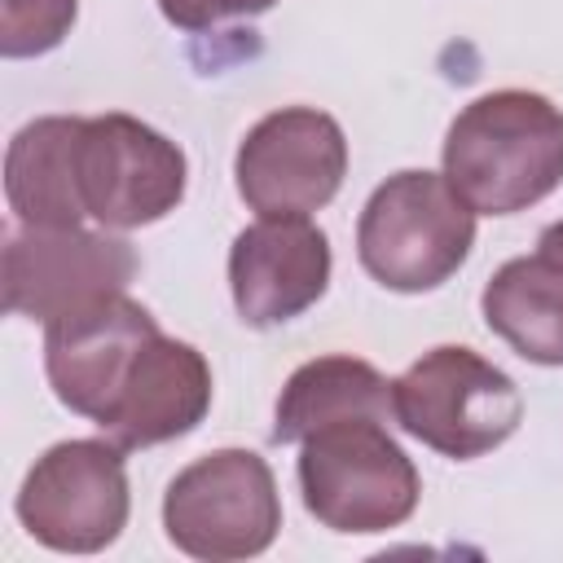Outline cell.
I'll list each match as a JSON object with an SVG mask.
<instances>
[{
    "label": "cell",
    "instance_id": "cell-14",
    "mask_svg": "<svg viewBox=\"0 0 563 563\" xmlns=\"http://www.w3.org/2000/svg\"><path fill=\"white\" fill-rule=\"evenodd\" d=\"M488 330L532 365H563V260L537 251L506 260L479 295Z\"/></svg>",
    "mask_w": 563,
    "mask_h": 563
},
{
    "label": "cell",
    "instance_id": "cell-10",
    "mask_svg": "<svg viewBox=\"0 0 563 563\" xmlns=\"http://www.w3.org/2000/svg\"><path fill=\"white\" fill-rule=\"evenodd\" d=\"M154 334V317L136 299H128V290L88 299L44 321V374L53 383V396L70 413L101 422Z\"/></svg>",
    "mask_w": 563,
    "mask_h": 563
},
{
    "label": "cell",
    "instance_id": "cell-3",
    "mask_svg": "<svg viewBox=\"0 0 563 563\" xmlns=\"http://www.w3.org/2000/svg\"><path fill=\"white\" fill-rule=\"evenodd\" d=\"M299 493L330 532H387L418 510L422 479L383 418H343L299 440Z\"/></svg>",
    "mask_w": 563,
    "mask_h": 563
},
{
    "label": "cell",
    "instance_id": "cell-5",
    "mask_svg": "<svg viewBox=\"0 0 563 563\" xmlns=\"http://www.w3.org/2000/svg\"><path fill=\"white\" fill-rule=\"evenodd\" d=\"M167 541L189 559H255L282 528V497L268 462L251 449H216L189 462L163 497Z\"/></svg>",
    "mask_w": 563,
    "mask_h": 563
},
{
    "label": "cell",
    "instance_id": "cell-2",
    "mask_svg": "<svg viewBox=\"0 0 563 563\" xmlns=\"http://www.w3.org/2000/svg\"><path fill=\"white\" fill-rule=\"evenodd\" d=\"M475 246V211L435 172H396L387 176L361 220H356V255L361 268L400 295L435 290L449 282Z\"/></svg>",
    "mask_w": 563,
    "mask_h": 563
},
{
    "label": "cell",
    "instance_id": "cell-18",
    "mask_svg": "<svg viewBox=\"0 0 563 563\" xmlns=\"http://www.w3.org/2000/svg\"><path fill=\"white\" fill-rule=\"evenodd\" d=\"M537 251H545V255H554V260H563V220H554L545 233H541V242H537Z\"/></svg>",
    "mask_w": 563,
    "mask_h": 563
},
{
    "label": "cell",
    "instance_id": "cell-8",
    "mask_svg": "<svg viewBox=\"0 0 563 563\" xmlns=\"http://www.w3.org/2000/svg\"><path fill=\"white\" fill-rule=\"evenodd\" d=\"M238 194L260 216H312L347 176L343 128L312 106L264 114L238 145Z\"/></svg>",
    "mask_w": 563,
    "mask_h": 563
},
{
    "label": "cell",
    "instance_id": "cell-9",
    "mask_svg": "<svg viewBox=\"0 0 563 563\" xmlns=\"http://www.w3.org/2000/svg\"><path fill=\"white\" fill-rule=\"evenodd\" d=\"M136 251L110 229L26 224L4 246V308L13 317L53 321L88 299L128 290Z\"/></svg>",
    "mask_w": 563,
    "mask_h": 563
},
{
    "label": "cell",
    "instance_id": "cell-15",
    "mask_svg": "<svg viewBox=\"0 0 563 563\" xmlns=\"http://www.w3.org/2000/svg\"><path fill=\"white\" fill-rule=\"evenodd\" d=\"M343 418H396L391 409V383L361 356H317L303 361L282 396H277V444H299L321 427H334Z\"/></svg>",
    "mask_w": 563,
    "mask_h": 563
},
{
    "label": "cell",
    "instance_id": "cell-7",
    "mask_svg": "<svg viewBox=\"0 0 563 563\" xmlns=\"http://www.w3.org/2000/svg\"><path fill=\"white\" fill-rule=\"evenodd\" d=\"M79 194L101 229H141L185 198V154L132 114H92L79 132Z\"/></svg>",
    "mask_w": 563,
    "mask_h": 563
},
{
    "label": "cell",
    "instance_id": "cell-12",
    "mask_svg": "<svg viewBox=\"0 0 563 563\" xmlns=\"http://www.w3.org/2000/svg\"><path fill=\"white\" fill-rule=\"evenodd\" d=\"M211 409V365L194 343L167 339L163 330L141 347L119 400L97 422L106 440L128 449H150L189 435Z\"/></svg>",
    "mask_w": 563,
    "mask_h": 563
},
{
    "label": "cell",
    "instance_id": "cell-13",
    "mask_svg": "<svg viewBox=\"0 0 563 563\" xmlns=\"http://www.w3.org/2000/svg\"><path fill=\"white\" fill-rule=\"evenodd\" d=\"M79 132L75 114H44L26 123L4 154V194L22 224H79Z\"/></svg>",
    "mask_w": 563,
    "mask_h": 563
},
{
    "label": "cell",
    "instance_id": "cell-1",
    "mask_svg": "<svg viewBox=\"0 0 563 563\" xmlns=\"http://www.w3.org/2000/svg\"><path fill=\"white\" fill-rule=\"evenodd\" d=\"M444 176L475 216H515L563 180V110L528 88L475 97L444 136Z\"/></svg>",
    "mask_w": 563,
    "mask_h": 563
},
{
    "label": "cell",
    "instance_id": "cell-11",
    "mask_svg": "<svg viewBox=\"0 0 563 563\" xmlns=\"http://www.w3.org/2000/svg\"><path fill=\"white\" fill-rule=\"evenodd\" d=\"M330 286V238L308 216H260L229 246V290L246 325L308 312Z\"/></svg>",
    "mask_w": 563,
    "mask_h": 563
},
{
    "label": "cell",
    "instance_id": "cell-4",
    "mask_svg": "<svg viewBox=\"0 0 563 563\" xmlns=\"http://www.w3.org/2000/svg\"><path fill=\"white\" fill-rule=\"evenodd\" d=\"M391 409L413 440L453 462L493 453L523 422V396L515 378L457 343L422 352L391 383Z\"/></svg>",
    "mask_w": 563,
    "mask_h": 563
},
{
    "label": "cell",
    "instance_id": "cell-16",
    "mask_svg": "<svg viewBox=\"0 0 563 563\" xmlns=\"http://www.w3.org/2000/svg\"><path fill=\"white\" fill-rule=\"evenodd\" d=\"M79 0H0V53L40 57L57 48L75 26Z\"/></svg>",
    "mask_w": 563,
    "mask_h": 563
},
{
    "label": "cell",
    "instance_id": "cell-6",
    "mask_svg": "<svg viewBox=\"0 0 563 563\" xmlns=\"http://www.w3.org/2000/svg\"><path fill=\"white\" fill-rule=\"evenodd\" d=\"M132 493L114 440H62L22 479V528L62 554H97L128 528Z\"/></svg>",
    "mask_w": 563,
    "mask_h": 563
},
{
    "label": "cell",
    "instance_id": "cell-17",
    "mask_svg": "<svg viewBox=\"0 0 563 563\" xmlns=\"http://www.w3.org/2000/svg\"><path fill=\"white\" fill-rule=\"evenodd\" d=\"M277 0H158L163 18L180 31H211L229 18H255L268 13Z\"/></svg>",
    "mask_w": 563,
    "mask_h": 563
}]
</instances>
